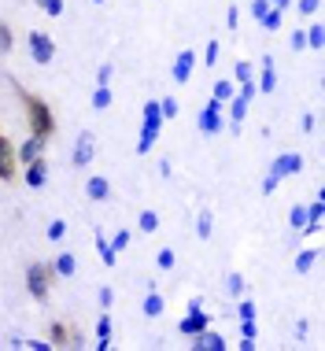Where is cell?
<instances>
[{"label": "cell", "instance_id": "6da1fadb", "mask_svg": "<svg viewBox=\"0 0 325 351\" xmlns=\"http://www.w3.org/2000/svg\"><path fill=\"white\" fill-rule=\"evenodd\" d=\"M12 85H15L19 100H23V111H26V126H30V134L41 137V141H49V137L56 134V115H52L49 100H41L37 93L23 89V85H19L15 78H12Z\"/></svg>", "mask_w": 325, "mask_h": 351}, {"label": "cell", "instance_id": "7a4b0ae2", "mask_svg": "<svg viewBox=\"0 0 325 351\" xmlns=\"http://www.w3.org/2000/svg\"><path fill=\"white\" fill-rule=\"evenodd\" d=\"M52 278H56V270L49 267V263H34V267L26 270V292L45 303L49 300V289H52Z\"/></svg>", "mask_w": 325, "mask_h": 351}, {"label": "cell", "instance_id": "3957f363", "mask_svg": "<svg viewBox=\"0 0 325 351\" xmlns=\"http://www.w3.org/2000/svg\"><path fill=\"white\" fill-rule=\"evenodd\" d=\"M300 170H303V156H300V152H289V156H277V163H274V170H270V178L263 182V193H274L277 182H281L285 174H300Z\"/></svg>", "mask_w": 325, "mask_h": 351}, {"label": "cell", "instance_id": "277c9868", "mask_svg": "<svg viewBox=\"0 0 325 351\" xmlns=\"http://www.w3.org/2000/svg\"><path fill=\"white\" fill-rule=\"evenodd\" d=\"M30 56H34V63L49 67V63L56 60V41H52L45 30H34V34H30Z\"/></svg>", "mask_w": 325, "mask_h": 351}, {"label": "cell", "instance_id": "5b68a950", "mask_svg": "<svg viewBox=\"0 0 325 351\" xmlns=\"http://www.w3.org/2000/svg\"><path fill=\"white\" fill-rule=\"evenodd\" d=\"M15 174H19V152L0 134V182H15Z\"/></svg>", "mask_w": 325, "mask_h": 351}, {"label": "cell", "instance_id": "8992f818", "mask_svg": "<svg viewBox=\"0 0 325 351\" xmlns=\"http://www.w3.org/2000/svg\"><path fill=\"white\" fill-rule=\"evenodd\" d=\"M207 326H211V318L204 315V303L193 300V303H189V318H181V326H178V329H181L185 337H196L200 329H207Z\"/></svg>", "mask_w": 325, "mask_h": 351}, {"label": "cell", "instance_id": "52a82bcc", "mask_svg": "<svg viewBox=\"0 0 325 351\" xmlns=\"http://www.w3.org/2000/svg\"><path fill=\"white\" fill-rule=\"evenodd\" d=\"M93 156H97V137H93V130H82L74 141V167H85Z\"/></svg>", "mask_w": 325, "mask_h": 351}, {"label": "cell", "instance_id": "ba28073f", "mask_svg": "<svg viewBox=\"0 0 325 351\" xmlns=\"http://www.w3.org/2000/svg\"><path fill=\"white\" fill-rule=\"evenodd\" d=\"M204 134H218L222 130V104H204V111H200V122H196Z\"/></svg>", "mask_w": 325, "mask_h": 351}, {"label": "cell", "instance_id": "9c48e42d", "mask_svg": "<svg viewBox=\"0 0 325 351\" xmlns=\"http://www.w3.org/2000/svg\"><path fill=\"white\" fill-rule=\"evenodd\" d=\"M45 182H49V159L37 156V159H30V163H26V185H30V189H41Z\"/></svg>", "mask_w": 325, "mask_h": 351}, {"label": "cell", "instance_id": "30bf717a", "mask_svg": "<svg viewBox=\"0 0 325 351\" xmlns=\"http://www.w3.org/2000/svg\"><path fill=\"white\" fill-rule=\"evenodd\" d=\"M193 67H196V52L193 49H181V56L174 60V71H170V74H174V82L185 85L189 78H193Z\"/></svg>", "mask_w": 325, "mask_h": 351}, {"label": "cell", "instance_id": "8fae6325", "mask_svg": "<svg viewBox=\"0 0 325 351\" xmlns=\"http://www.w3.org/2000/svg\"><path fill=\"white\" fill-rule=\"evenodd\" d=\"M15 152H19V163H30V159H37V156L45 152V141L30 134V141H23V145H19Z\"/></svg>", "mask_w": 325, "mask_h": 351}, {"label": "cell", "instance_id": "7c38bea8", "mask_svg": "<svg viewBox=\"0 0 325 351\" xmlns=\"http://www.w3.org/2000/svg\"><path fill=\"white\" fill-rule=\"evenodd\" d=\"M85 196H89V200H108L111 196V185H108V178H89V182H85Z\"/></svg>", "mask_w": 325, "mask_h": 351}, {"label": "cell", "instance_id": "4fadbf2b", "mask_svg": "<svg viewBox=\"0 0 325 351\" xmlns=\"http://www.w3.org/2000/svg\"><path fill=\"white\" fill-rule=\"evenodd\" d=\"M277 85V71H274V60H263V78L255 85V93H274Z\"/></svg>", "mask_w": 325, "mask_h": 351}, {"label": "cell", "instance_id": "5bb4252c", "mask_svg": "<svg viewBox=\"0 0 325 351\" xmlns=\"http://www.w3.org/2000/svg\"><path fill=\"white\" fill-rule=\"evenodd\" d=\"M226 104H229V115H233V126L241 130V122H244V115H248V104H252V100H248V97H237V93H233V100H226Z\"/></svg>", "mask_w": 325, "mask_h": 351}, {"label": "cell", "instance_id": "9a60e30c", "mask_svg": "<svg viewBox=\"0 0 325 351\" xmlns=\"http://www.w3.org/2000/svg\"><path fill=\"white\" fill-rule=\"evenodd\" d=\"M52 337H49V344L52 348H67V344H71V326H63V322H52Z\"/></svg>", "mask_w": 325, "mask_h": 351}, {"label": "cell", "instance_id": "2e32d148", "mask_svg": "<svg viewBox=\"0 0 325 351\" xmlns=\"http://www.w3.org/2000/svg\"><path fill=\"white\" fill-rule=\"evenodd\" d=\"M111 108V89L108 85H97L93 89V111H108Z\"/></svg>", "mask_w": 325, "mask_h": 351}, {"label": "cell", "instance_id": "e0dca14e", "mask_svg": "<svg viewBox=\"0 0 325 351\" xmlns=\"http://www.w3.org/2000/svg\"><path fill=\"white\" fill-rule=\"evenodd\" d=\"M281 8H266V15L259 19V26H263V30H281Z\"/></svg>", "mask_w": 325, "mask_h": 351}, {"label": "cell", "instance_id": "ac0fdd59", "mask_svg": "<svg viewBox=\"0 0 325 351\" xmlns=\"http://www.w3.org/2000/svg\"><path fill=\"white\" fill-rule=\"evenodd\" d=\"M74 267H78V263H74V255H71V252H63L60 259L52 263V270H56V274H63V278H71V274H74Z\"/></svg>", "mask_w": 325, "mask_h": 351}, {"label": "cell", "instance_id": "d6986e66", "mask_svg": "<svg viewBox=\"0 0 325 351\" xmlns=\"http://www.w3.org/2000/svg\"><path fill=\"white\" fill-rule=\"evenodd\" d=\"M141 311H145L148 318L162 315V296H159V292H152V296H145V303H141Z\"/></svg>", "mask_w": 325, "mask_h": 351}, {"label": "cell", "instance_id": "ffe728a7", "mask_svg": "<svg viewBox=\"0 0 325 351\" xmlns=\"http://www.w3.org/2000/svg\"><path fill=\"white\" fill-rule=\"evenodd\" d=\"M233 93H237V89H233V82H226V78H222V82H215V104L233 100Z\"/></svg>", "mask_w": 325, "mask_h": 351}, {"label": "cell", "instance_id": "44dd1931", "mask_svg": "<svg viewBox=\"0 0 325 351\" xmlns=\"http://www.w3.org/2000/svg\"><path fill=\"white\" fill-rule=\"evenodd\" d=\"M97 344H100V348H108V344H111V318H108V315L97 322Z\"/></svg>", "mask_w": 325, "mask_h": 351}, {"label": "cell", "instance_id": "7402d4cb", "mask_svg": "<svg viewBox=\"0 0 325 351\" xmlns=\"http://www.w3.org/2000/svg\"><path fill=\"white\" fill-rule=\"evenodd\" d=\"M318 255H322L318 248H314V252H303L300 259H296V270H300V274H307V270L314 267V263H318Z\"/></svg>", "mask_w": 325, "mask_h": 351}, {"label": "cell", "instance_id": "603a6c76", "mask_svg": "<svg viewBox=\"0 0 325 351\" xmlns=\"http://www.w3.org/2000/svg\"><path fill=\"white\" fill-rule=\"evenodd\" d=\"M12 45H15V37H12V26L0 19V52H12Z\"/></svg>", "mask_w": 325, "mask_h": 351}, {"label": "cell", "instance_id": "cb8c5ba5", "mask_svg": "<svg viewBox=\"0 0 325 351\" xmlns=\"http://www.w3.org/2000/svg\"><path fill=\"white\" fill-rule=\"evenodd\" d=\"M141 230H145V233H156V230H159V215H156V211H141Z\"/></svg>", "mask_w": 325, "mask_h": 351}, {"label": "cell", "instance_id": "d4e9b609", "mask_svg": "<svg viewBox=\"0 0 325 351\" xmlns=\"http://www.w3.org/2000/svg\"><path fill=\"white\" fill-rule=\"evenodd\" d=\"M196 233H200V237H204V241H207V237H211V211H200V222H196Z\"/></svg>", "mask_w": 325, "mask_h": 351}, {"label": "cell", "instance_id": "484cf974", "mask_svg": "<svg viewBox=\"0 0 325 351\" xmlns=\"http://www.w3.org/2000/svg\"><path fill=\"white\" fill-rule=\"evenodd\" d=\"M307 45H311V49H322V45H325V30H322V26H311V30H307Z\"/></svg>", "mask_w": 325, "mask_h": 351}, {"label": "cell", "instance_id": "4316f807", "mask_svg": "<svg viewBox=\"0 0 325 351\" xmlns=\"http://www.w3.org/2000/svg\"><path fill=\"white\" fill-rule=\"evenodd\" d=\"M233 74H237V82H241V85H244V82H252V63H248V60H241V63H237V71H233Z\"/></svg>", "mask_w": 325, "mask_h": 351}, {"label": "cell", "instance_id": "83f0119b", "mask_svg": "<svg viewBox=\"0 0 325 351\" xmlns=\"http://www.w3.org/2000/svg\"><path fill=\"white\" fill-rule=\"evenodd\" d=\"M204 63H207V67H215V63H218V41H207V49H204Z\"/></svg>", "mask_w": 325, "mask_h": 351}, {"label": "cell", "instance_id": "f1b7e54d", "mask_svg": "<svg viewBox=\"0 0 325 351\" xmlns=\"http://www.w3.org/2000/svg\"><path fill=\"white\" fill-rule=\"evenodd\" d=\"M37 4H41L52 19H56V15H63V0H37Z\"/></svg>", "mask_w": 325, "mask_h": 351}, {"label": "cell", "instance_id": "f546056e", "mask_svg": "<svg viewBox=\"0 0 325 351\" xmlns=\"http://www.w3.org/2000/svg\"><path fill=\"white\" fill-rule=\"evenodd\" d=\"M159 111H162V119H174L178 115V100H170V97L159 100Z\"/></svg>", "mask_w": 325, "mask_h": 351}, {"label": "cell", "instance_id": "4dcf8cb0", "mask_svg": "<svg viewBox=\"0 0 325 351\" xmlns=\"http://www.w3.org/2000/svg\"><path fill=\"white\" fill-rule=\"evenodd\" d=\"M67 237V222H49V241H63Z\"/></svg>", "mask_w": 325, "mask_h": 351}, {"label": "cell", "instance_id": "1f68e13d", "mask_svg": "<svg viewBox=\"0 0 325 351\" xmlns=\"http://www.w3.org/2000/svg\"><path fill=\"white\" fill-rule=\"evenodd\" d=\"M126 244H130V230H119V233H115V241H111V248H115V252H122Z\"/></svg>", "mask_w": 325, "mask_h": 351}, {"label": "cell", "instance_id": "d6a6232c", "mask_svg": "<svg viewBox=\"0 0 325 351\" xmlns=\"http://www.w3.org/2000/svg\"><path fill=\"white\" fill-rule=\"evenodd\" d=\"M159 267H162V270L174 267V248H162V252H159Z\"/></svg>", "mask_w": 325, "mask_h": 351}, {"label": "cell", "instance_id": "836d02e7", "mask_svg": "<svg viewBox=\"0 0 325 351\" xmlns=\"http://www.w3.org/2000/svg\"><path fill=\"white\" fill-rule=\"evenodd\" d=\"M97 244H100V255H104V263H108V267H111V263H115V248H111L108 241H104V237H100Z\"/></svg>", "mask_w": 325, "mask_h": 351}, {"label": "cell", "instance_id": "e575fe53", "mask_svg": "<svg viewBox=\"0 0 325 351\" xmlns=\"http://www.w3.org/2000/svg\"><path fill=\"white\" fill-rule=\"evenodd\" d=\"M307 211H303V207H296V211H292V226H296V230H303V226H307Z\"/></svg>", "mask_w": 325, "mask_h": 351}, {"label": "cell", "instance_id": "d590c367", "mask_svg": "<svg viewBox=\"0 0 325 351\" xmlns=\"http://www.w3.org/2000/svg\"><path fill=\"white\" fill-rule=\"evenodd\" d=\"M292 49H296V52L307 49V30H296V34H292Z\"/></svg>", "mask_w": 325, "mask_h": 351}, {"label": "cell", "instance_id": "8d00e7d4", "mask_svg": "<svg viewBox=\"0 0 325 351\" xmlns=\"http://www.w3.org/2000/svg\"><path fill=\"white\" fill-rule=\"evenodd\" d=\"M318 4H322V0H300V12L303 15H314V12H318Z\"/></svg>", "mask_w": 325, "mask_h": 351}, {"label": "cell", "instance_id": "74e56055", "mask_svg": "<svg viewBox=\"0 0 325 351\" xmlns=\"http://www.w3.org/2000/svg\"><path fill=\"white\" fill-rule=\"evenodd\" d=\"M111 303H115V292L104 285V289H100V307H111Z\"/></svg>", "mask_w": 325, "mask_h": 351}, {"label": "cell", "instance_id": "f35d334b", "mask_svg": "<svg viewBox=\"0 0 325 351\" xmlns=\"http://www.w3.org/2000/svg\"><path fill=\"white\" fill-rule=\"evenodd\" d=\"M241 333H244V340H252V337H255V322H252V318H244V322H241Z\"/></svg>", "mask_w": 325, "mask_h": 351}, {"label": "cell", "instance_id": "ab89813d", "mask_svg": "<svg viewBox=\"0 0 325 351\" xmlns=\"http://www.w3.org/2000/svg\"><path fill=\"white\" fill-rule=\"evenodd\" d=\"M266 8H270L266 0H252V15H255V19H263V15H266Z\"/></svg>", "mask_w": 325, "mask_h": 351}, {"label": "cell", "instance_id": "60d3db41", "mask_svg": "<svg viewBox=\"0 0 325 351\" xmlns=\"http://www.w3.org/2000/svg\"><path fill=\"white\" fill-rule=\"evenodd\" d=\"M241 318H255V303H248V300L241 303Z\"/></svg>", "mask_w": 325, "mask_h": 351}, {"label": "cell", "instance_id": "b9f144b4", "mask_svg": "<svg viewBox=\"0 0 325 351\" xmlns=\"http://www.w3.org/2000/svg\"><path fill=\"white\" fill-rule=\"evenodd\" d=\"M97 78H100L97 85H108V78H111V67H108V63H104V67H100V74H97Z\"/></svg>", "mask_w": 325, "mask_h": 351}, {"label": "cell", "instance_id": "7bdbcfd3", "mask_svg": "<svg viewBox=\"0 0 325 351\" xmlns=\"http://www.w3.org/2000/svg\"><path fill=\"white\" fill-rule=\"evenodd\" d=\"M266 4H270V8H281V12H285V8H292V0H266Z\"/></svg>", "mask_w": 325, "mask_h": 351}, {"label": "cell", "instance_id": "ee69618b", "mask_svg": "<svg viewBox=\"0 0 325 351\" xmlns=\"http://www.w3.org/2000/svg\"><path fill=\"white\" fill-rule=\"evenodd\" d=\"M93 4H104V0H93Z\"/></svg>", "mask_w": 325, "mask_h": 351}]
</instances>
